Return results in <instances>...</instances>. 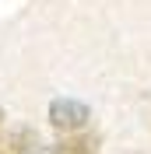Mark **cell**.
Listing matches in <instances>:
<instances>
[{
	"label": "cell",
	"instance_id": "obj_2",
	"mask_svg": "<svg viewBox=\"0 0 151 154\" xmlns=\"http://www.w3.org/2000/svg\"><path fill=\"white\" fill-rule=\"evenodd\" d=\"M56 151L60 154H95V140L92 137H70V140H63Z\"/></svg>",
	"mask_w": 151,
	"mask_h": 154
},
{
	"label": "cell",
	"instance_id": "obj_3",
	"mask_svg": "<svg viewBox=\"0 0 151 154\" xmlns=\"http://www.w3.org/2000/svg\"><path fill=\"white\" fill-rule=\"evenodd\" d=\"M25 154H60L56 147H46V144H35V140H32L28 147H25Z\"/></svg>",
	"mask_w": 151,
	"mask_h": 154
},
{
	"label": "cell",
	"instance_id": "obj_1",
	"mask_svg": "<svg viewBox=\"0 0 151 154\" xmlns=\"http://www.w3.org/2000/svg\"><path fill=\"white\" fill-rule=\"evenodd\" d=\"M92 116H88V105L85 102H74V98H56L53 105H49V123L63 130V133H74L81 126L88 123Z\"/></svg>",
	"mask_w": 151,
	"mask_h": 154
},
{
	"label": "cell",
	"instance_id": "obj_4",
	"mask_svg": "<svg viewBox=\"0 0 151 154\" xmlns=\"http://www.w3.org/2000/svg\"><path fill=\"white\" fill-rule=\"evenodd\" d=\"M0 130H4V112H0Z\"/></svg>",
	"mask_w": 151,
	"mask_h": 154
}]
</instances>
